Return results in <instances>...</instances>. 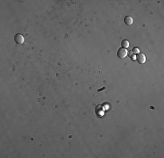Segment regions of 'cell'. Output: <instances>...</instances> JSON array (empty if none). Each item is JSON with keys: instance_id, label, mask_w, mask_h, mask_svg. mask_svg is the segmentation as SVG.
<instances>
[{"instance_id": "cell-6", "label": "cell", "mask_w": 164, "mask_h": 158, "mask_svg": "<svg viewBox=\"0 0 164 158\" xmlns=\"http://www.w3.org/2000/svg\"><path fill=\"white\" fill-rule=\"evenodd\" d=\"M133 51H134V54H139V52H140L139 48H134V49H133Z\"/></svg>"}, {"instance_id": "cell-2", "label": "cell", "mask_w": 164, "mask_h": 158, "mask_svg": "<svg viewBox=\"0 0 164 158\" xmlns=\"http://www.w3.org/2000/svg\"><path fill=\"white\" fill-rule=\"evenodd\" d=\"M24 41H25V38H24V36L22 34H19V33H17V34L15 35V37H14V41H15L16 44H23L24 43Z\"/></svg>"}, {"instance_id": "cell-4", "label": "cell", "mask_w": 164, "mask_h": 158, "mask_svg": "<svg viewBox=\"0 0 164 158\" xmlns=\"http://www.w3.org/2000/svg\"><path fill=\"white\" fill-rule=\"evenodd\" d=\"M124 23L126 25H128V26H131V25L133 24V18L130 17V16L125 17V19H124Z\"/></svg>"}, {"instance_id": "cell-5", "label": "cell", "mask_w": 164, "mask_h": 158, "mask_svg": "<svg viewBox=\"0 0 164 158\" xmlns=\"http://www.w3.org/2000/svg\"><path fill=\"white\" fill-rule=\"evenodd\" d=\"M121 45H122V48H127L129 47V42H128V41H122Z\"/></svg>"}, {"instance_id": "cell-1", "label": "cell", "mask_w": 164, "mask_h": 158, "mask_svg": "<svg viewBox=\"0 0 164 158\" xmlns=\"http://www.w3.org/2000/svg\"><path fill=\"white\" fill-rule=\"evenodd\" d=\"M128 55V51H127L126 48H121L118 49L117 51V56L121 59H124L125 57Z\"/></svg>"}, {"instance_id": "cell-3", "label": "cell", "mask_w": 164, "mask_h": 158, "mask_svg": "<svg viewBox=\"0 0 164 158\" xmlns=\"http://www.w3.org/2000/svg\"><path fill=\"white\" fill-rule=\"evenodd\" d=\"M136 60H137V62H138L139 63H141V64H143V63H145V62H146L145 54H137Z\"/></svg>"}]
</instances>
